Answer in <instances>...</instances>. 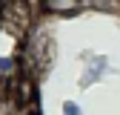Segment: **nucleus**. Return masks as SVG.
<instances>
[{"mask_svg": "<svg viewBox=\"0 0 120 115\" xmlns=\"http://www.w3.org/2000/svg\"><path fill=\"white\" fill-rule=\"evenodd\" d=\"M49 58H52V43L46 32H34L32 37L26 40V49H23V61L29 69H43L49 66Z\"/></svg>", "mask_w": 120, "mask_h": 115, "instance_id": "obj_1", "label": "nucleus"}, {"mask_svg": "<svg viewBox=\"0 0 120 115\" xmlns=\"http://www.w3.org/2000/svg\"><path fill=\"white\" fill-rule=\"evenodd\" d=\"M20 32H14V29H9L6 23L0 26V61L3 58H17L20 52Z\"/></svg>", "mask_w": 120, "mask_h": 115, "instance_id": "obj_2", "label": "nucleus"}, {"mask_svg": "<svg viewBox=\"0 0 120 115\" xmlns=\"http://www.w3.org/2000/svg\"><path fill=\"white\" fill-rule=\"evenodd\" d=\"M43 6L52 14H69V12H74L80 6V0H43Z\"/></svg>", "mask_w": 120, "mask_h": 115, "instance_id": "obj_3", "label": "nucleus"}, {"mask_svg": "<svg viewBox=\"0 0 120 115\" xmlns=\"http://www.w3.org/2000/svg\"><path fill=\"white\" fill-rule=\"evenodd\" d=\"M106 69V58H94V66H89L86 69V75H83V81H80V86L86 89V86H92L97 78H100V72Z\"/></svg>", "mask_w": 120, "mask_h": 115, "instance_id": "obj_4", "label": "nucleus"}, {"mask_svg": "<svg viewBox=\"0 0 120 115\" xmlns=\"http://www.w3.org/2000/svg\"><path fill=\"white\" fill-rule=\"evenodd\" d=\"M17 98H20V104L23 107H29V104H32V81H29V78H20L17 81Z\"/></svg>", "mask_w": 120, "mask_h": 115, "instance_id": "obj_5", "label": "nucleus"}, {"mask_svg": "<svg viewBox=\"0 0 120 115\" xmlns=\"http://www.w3.org/2000/svg\"><path fill=\"white\" fill-rule=\"evenodd\" d=\"M92 6H97V9H120V3H117V0H92Z\"/></svg>", "mask_w": 120, "mask_h": 115, "instance_id": "obj_6", "label": "nucleus"}, {"mask_svg": "<svg viewBox=\"0 0 120 115\" xmlns=\"http://www.w3.org/2000/svg\"><path fill=\"white\" fill-rule=\"evenodd\" d=\"M63 115H80V107L71 104V101H66V104H63Z\"/></svg>", "mask_w": 120, "mask_h": 115, "instance_id": "obj_7", "label": "nucleus"}, {"mask_svg": "<svg viewBox=\"0 0 120 115\" xmlns=\"http://www.w3.org/2000/svg\"><path fill=\"white\" fill-rule=\"evenodd\" d=\"M0 95H3V83H0Z\"/></svg>", "mask_w": 120, "mask_h": 115, "instance_id": "obj_8", "label": "nucleus"}]
</instances>
